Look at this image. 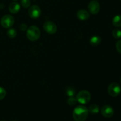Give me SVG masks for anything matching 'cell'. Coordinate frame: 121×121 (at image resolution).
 <instances>
[{"instance_id": "cell-21", "label": "cell", "mask_w": 121, "mask_h": 121, "mask_svg": "<svg viewBox=\"0 0 121 121\" xmlns=\"http://www.w3.org/2000/svg\"><path fill=\"white\" fill-rule=\"evenodd\" d=\"M116 48L118 53L121 54V40L117 41V43H116Z\"/></svg>"}, {"instance_id": "cell-14", "label": "cell", "mask_w": 121, "mask_h": 121, "mask_svg": "<svg viewBox=\"0 0 121 121\" xmlns=\"http://www.w3.org/2000/svg\"><path fill=\"white\" fill-rule=\"evenodd\" d=\"M89 112L91 113V114H96L99 112V106L96 104H92L89 108Z\"/></svg>"}, {"instance_id": "cell-18", "label": "cell", "mask_w": 121, "mask_h": 121, "mask_svg": "<svg viewBox=\"0 0 121 121\" xmlns=\"http://www.w3.org/2000/svg\"><path fill=\"white\" fill-rule=\"evenodd\" d=\"M76 98H73V97H71V98H69L68 100H67V103H68L69 105H71V106H73V105H74L77 102Z\"/></svg>"}, {"instance_id": "cell-17", "label": "cell", "mask_w": 121, "mask_h": 121, "mask_svg": "<svg viewBox=\"0 0 121 121\" xmlns=\"http://www.w3.org/2000/svg\"><path fill=\"white\" fill-rule=\"evenodd\" d=\"M21 5L25 8H27L31 5L30 0H21Z\"/></svg>"}, {"instance_id": "cell-20", "label": "cell", "mask_w": 121, "mask_h": 121, "mask_svg": "<svg viewBox=\"0 0 121 121\" xmlns=\"http://www.w3.org/2000/svg\"><path fill=\"white\" fill-rule=\"evenodd\" d=\"M67 92V95L69 96L72 97L74 95V93H75V91H74L73 88H70H70L67 89V92Z\"/></svg>"}, {"instance_id": "cell-27", "label": "cell", "mask_w": 121, "mask_h": 121, "mask_svg": "<svg viewBox=\"0 0 121 121\" xmlns=\"http://www.w3.org/2000/svg\"><path fill=\"white\" fill-rule=\"evenodd\" d=\"M120 1H121V0H120Z\"/></svg>"}, {"instance_id": "cell-15", "label": "cell", "mask_w": 121, "mask_h": 121, "mask_svg": "<svg viewBox=\"0 0 121 121\" xmlns=\"http://www.w3.org/2000/svg\"><path fill=\"white\" fill-rule=\"evenodd\" d=\"M17 33L16 30L14 28H9L8 31H7V35L11 39H13V38H15L16 37Z\"/></svg>"}, {"instance_id": "cell-2", "label": "cell", "mask_w": 121, "mask_h": 121, "mask_svg": "<svg viewBox=\"0 0 121 121\" xmlns=\"http://www.w3.org/2000/svg\"><path fill=\"white\" fill-rule=\"evenodd\" d=\"M40 30L36 26H32L27 29V36L30 41H34L37 40L40 38Z\"/></svg>"}, {"instance_id": "cell-3", "label": "cell", "mask_w": 121, "mask_h": 121, "mask_svg": "<svg viewBox=\"0 0 121 121\" xmlns=\"http://www.w3.org/2000/svg\"><path fill=\"white\" fill-rule=\"evenodd\" d=\"M76 100L80 104L85 105L89 103L91 100V95L89 92L87 91H82L79 92L76 95Z\"/></svg>"}, {"instance_id": "cell-8", "label": "cell", "mask_w": 121, "mask_h": 121, "mask_svg": "<svg viewBox=\"0 0 121 121\" xmlns=\"http://www.w3.org/2000/svg\"><path fill=\"white\" fill-rule=\"evenodd\" d=\"M100 5L97 1H92L88 5V9L92 14H97L100 11Z\"/></svg>"}, {"instance_id": "cell-19", "label": "cell", "mask_w": 121, "mask_h": 121, "mask_svg": "<svg viewBox=\"0 0 121 121\" xmlns=\"http://www.w3.org/2000/svg\"><path fill=\"white\" fill-rule=\"evenodd\" d=\"M6 96V91L3 87H0V100L5 98Z\"/></svg>"}, {"instance_id": "cell-4", "label": "cell", "mask_w": 121, "mask_h": 121, "mask_svg": "<svg viewBox=\"0 0 121 121\" xmlns=\"http://www.w3.org/2000/svg\"><path fill=\"white\" fill-rule=\"evenodd\" d=\"M15 20L14 17L11 15H5L1 20V24L4 28H9L14 25Z\"/></svg>"}, {"instance_id": "cell-6", "label": "cell", "mask_w": 121, "mask_h": 121, "mask_svg": "<svg viewBox=\"0 0 121 121\" xmlns=\"http://www.w3.org/2000/svg\"><path fill=\"white\" fill-rule=\"evenodd\" d=\"M41 11L40 7L36 5H34L30 7L28 9V15L33 19L38 18L41 15Z\"/></svg>"}, {"instance_id": "cell-16", "label": "cell", "mask_w": 121, "mask_h": 121, "mask_svg": "<svg viewBox=\"0 0 121 121\" xmlns=\"http://www.w3.org/2000/svg\"><path fill=\"white\" fill-rule=\"evenodd\" d=\"M112 35L115 39L121 38V30L119 29H115L112 31Z\"/></svg>"}, {"instance_id": "cell-9", "label": "cell", "mask_w": 121, "mask_h": 121, "mask_svg": "<svg viewBox=\"0 0 121 121\" xmlns=\"http://www.w3.org/2000/svg\"><path fill=\"white\" fill-rule=\"evenodd\" d=\"M101 113L102 116L107 118H111L114 114V110L109 105H105L101 109Z\"/></svg>"}, {"instance_id": "cell-23", "label": "cell", "mask_w": 121, "mask_h": 121, "mask_svg": "<svg viewBox=\"0 0 121 121\" xmlns=\"http://www.w3.org/2000/svg\"><path fill=\"white\" fill-rule=\"evenodd\" d=\"M13 1H16V0H13Z\"/></svg>"}, {"instance_id": "cell-11", "label": "cell", "mask_w": 121, "mask_h": 121, "mask_svg": "<svg viewBox=\"0 0 121 121\" xmlns=\"http://www.w3.org/2000/svg\"><path fill=\"white\" fill-rule=\"evenodd\" d=\"M9 11L12 14H17L20 9V5L18 2H13L9 5Z\"/></svg>"}, {"instance_id": "cell-1", "label": "cell", "mask_w": 121, "mask_h": 121, "mask_svg": "<svg viewBox=\"0 0 121 121\" xmlns=\"http://www.w3.org/2000/svg\"><path fill=\"white\" fill-rule=\"evenodd\" d=\"M89 115V110L86 106H77L73 112V118L75 121H85L87 119Z\"/></svg>"}, {"instance_id": "cell-26", "label": "cell", "mask_w": 121, "mask_h": 121, "mask_svg": "<svg viewBox=\"0 0 121 121\" xmlns=\"http://www.w3.org/2000/svg\"></svg>"}, {"instance_id": "cell-7", "label": "cell", "mask_w": 121, "mask_h": 121, "mask_svg": "<svg viewBox=\"0 0 121 121\" xmlns=\"http://www.w3.org/2000/svg\"><path fill=\"white\" fill-rule=\"evenodd\" d=\"M44 29L47 33L50 34H54L57 31V26L54 22L51 21H47L44 24Z\"/></svg>"}, {"instance_id": "cell-22", "label": "cell", "mask_w": 121, "mask_h": 121, "mask_svg": "<svg viewBox=\"0 0 121 121\" xmlns=\"http://www.w3.org/2000/svg\"><path fill=\"white\" fill-rule=\"evenodd\" d=\"M20 28L21 31H26V30L27 29V25H26V24H21V26H20Z\"/></svg>"}, {"instance_id": "cell-10", "label": "cell", "mask_w": 121, "mask_h": 121, "mask_svg": "<svg viewBox=\"0 0 121 121\" xmlns=\"http://www.w3.org/2000/svg\"><path fill=\"white\" fill-rule=\"evenodd\" d=\"M77 17L80 20H86L89 18L90 15L87 11L85 9H80L77 13Z\"/></svg>"}, {"instance_id": "cell-24", "label": "cell", "mask_w": 121, "mask_h": 121, "mask_svg": "<svg viewBox=\"0 0 121 121\" xmlns=\"http://www.w3.org/2000/svg\"></svg>"}, {"instance_id": "cell-13", "label": "cell", "mask_w": 121, "mask_h": 121, "mask_svg": "<svg viewBox=\"0 0 121 121\" xmlns=\"http://www.w3.org/2000/svg\"><path fill=\"white\" fill-rule=\"evenodd\" d=\"M112 23L114 26L117 27H121V15H117L114 17L112 20Z\"/></svg>"}, {"instance_id": "cell-12", "label": "cell", "mask_w": 121, "mask_h": 121, "mask_svg": "<svg viewBox=\"0 0 121 121\" xmlns=\"http://www.w3.org/2000/svg\"><path fill=\"white\" fill-rule=\"evenodd\" d=\"M101 43V38L98 35L92 37L90 39V44L93 46H98Z\"/></svg>"}, {"instance_id": "cell-5", "label": "cell", "mask_w": 121, "mask_h": 121, "mask_svg": "<svg viewBox=\"0 0 121 121\" xmlns=\"http://www.w3.org/2000/svg\"><path fill=\"white\" fill-rule=\"evenodd\" d=\"M121 87L117 83H112L110 84L108 88V92L109 95L111 96L117 97L121 93Z\"/></svg>"}, {"instance_id": "cell-25", "label": "cell", "mask_w": 121, "mask_h": 121, "mask_svg": "<svg viewBox=\"0 0 121 121\" xmlns=\"http://www.w3.org/2000/svg\"></svg>"}]
</instances>
